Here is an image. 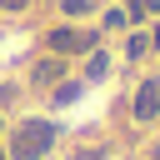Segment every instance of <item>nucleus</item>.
<instances>
[{"label": "nucleus", "mask_w": 160, "mask_h": 160, "mask_svg": "<svg viewBox=\"0 0 160 160\" xmlns=\"http://www.w3.org/2000/svg\"><path fill=\"white\" fill-rule=\"evenodd\" d=\"M55 145V125L50 120H20L15 140H10V160H40Z\"/></svg>", "instance_id": "f257e3e1"}, {"label": "nucleus", "mask_w": 160, "mask_h": 160, "mask_svg": "<svg viewBox=\"0 0 160 160\" xmlns=\"http://www.w3.org/2000/svg\"><path fill=\"white\" fill-rule=\"evenodd\" d=\"M95 45V30H50V50L55 55H80Z\"/></svg>", "instance_id": "f03ea898"}, {"label": "nucleus", "mask_w": 160, "mask_h": 160, "mask_svg": "<svg viewBox=\"0 0 160 160\" xmlns=\"http://www.w3.org/2000/svg\"><path fill=\"white\" fill-rule=\"evenodd\" d=\"M130 110H135V120H155V115H160V75H155V80H140Z\"/></svg>", "instance_id": "7ed1b4c3"}, {"label": "nucleus", "mask_w": 160, "mask_h": 160, "mask_svg": "<svg viewBox=\"0 0 160 160\" xmlns=\"http://www.w3.org/2000/svg\"><path fill=\"white\" fill-rule=\"evenodd\" d=\"M60 70H65V65H60V55L40 60V65H35V85H55V80H60Z\"/></svg>", "instance_id": "20e7f679"}, {"label": "nucleus", "mask_w": 160, "mask_h": 160, "mask_svg": "<svg viewBox=\"0 0 160 160\" xmlns=\"http://www.w3.org/2000/svg\"><path fill=\"white\" fill-rule=\"evenodd\" d=\"M150 45H155V35H130V45H125V50H130V55H135V60H140V55H145V50H150Z\"/></svg>", "instance_id": "39448f33"}, {"label": "nucleus", "mask_w": 160, "mask_h": 160, "mask_svg": "<svg viewBox=\"0 0 160 160\" xmlns=\"http://www.w3.org/2000/svg\"><path fill=\"white\" fill-rule=\"evenodd\" d=\"M105 70H110V60H105V55H90V65H85V75H90V80H105Z\"/></svg>", "instance_id": "423d86ee"}, {"label": "nucleus", "mask_w": 160, "mask_h": 160, "mask_svg": "<svg viewBox=\"0 0 160 160\" xmlns=\"http://www.w3.org/2000/svg\"><path fill=\"white\" fill-rule=\"evenodd\" d=\"M75 95H80V85H75V80H70V85H60V90H55V100H60V105H65V100H75Z\"/></svg>", "instance_id": "0eeeda50"}, {"label": "nucleus", "mask_w": 160, "mask_h": 160, "mask_svg": "<svg viewBox=\"0 0 160 160\" xmlns=\"http://www.w3.org/2000/svg\"><path fill=\"white\" fill-rule=\"evenodd\" d=\"M60 10H65V15H85V10H90V0H65Z\"/></svg>", "instance_id": "6e6552de"}, {"label": "nucleus", "mask_w": 160, "mask_h": 160, "mask_svg": "<svg viewBox=\"0 0 160 160\" xmlns=\"http://www.w3.org/2000/svg\"><path fill=\"white\" fill-rule=\"evenodd\" d=\"M0 5H5V10H20V5H25V0H0Z\"/></svg>", "instance_id": "1a4fd4ad"}, {"label": "nucleus", "mask_w": 160, "mask_h": 160, "mask_svg": "<svg viewBox=\"0 0 160 160\" xmlns=\"http://www.w3.org/2000/svg\"><path fill=\"white\" fill-rule=\"evenodd\" d=\"M0 160H5V155H0Z\"/></svg>", "instance_id": "9d476101"}]
</instances>
